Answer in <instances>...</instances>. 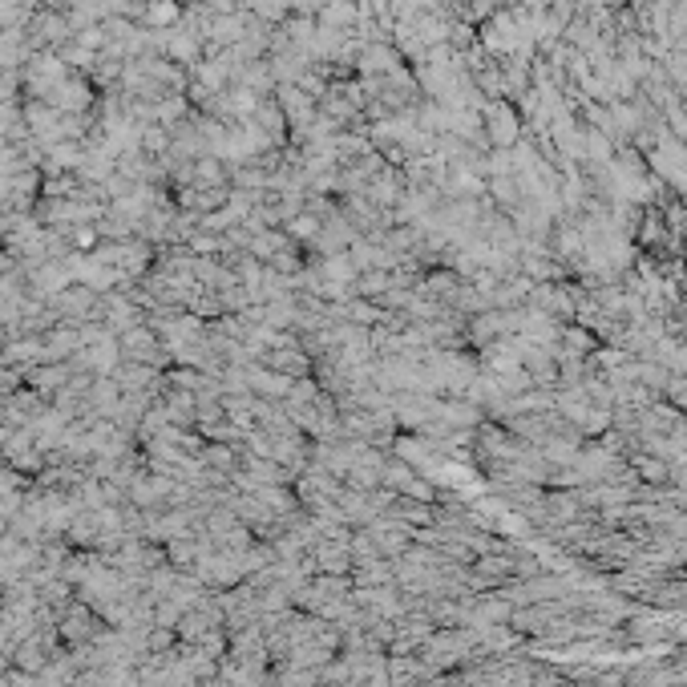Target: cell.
<instances>
[{
	"label": "cell",
	"mask_w": 687,
	"mask_h": 687,
	"mask_svg": "<svg viewBox=\"0 0 687 687\" xmlns=\"http://www.w3.org/2000/svg\"><path fill=\"white\" fill-rule=\"evenodd\" d=\"M259 364L271 368V372H283V376H291V380H300V376H312V372H316V360H312L304 348H267V352L259 356Z\"/></svg>",
	"instance_id": "obj_3"
},
{
	"label": "cell",
	"mask_w": 687,
	"mask_h": 687,
	"mask_svg": "<svg viewBox=\"0 0 687 687\" xmlns=\"http://www.w3.org/2000/svg\"><path fill=\"white\" fill-rule=\"evenodd\" d=\"M336 320L356 324V328H380V324H384V308H380L376 300H360V296H352V300L336 304Z\"/></svg>",
	"instance_id": "obj_5"
},
{
	"label": "cell",
	"mask_w": 687,
	"mask_h": 687,
	"mask_svg": "<svg viewBox=\"0 0 687 687\" xmlns=\"http://www.w3.org/2000/svg\"><path fill=\"white\" fill-rule=\"evenodd\" d=\"M118 348H122V360H134V364H154V368H170V352L162 344V336L150 328V324H138V328H126L118 332Z\"/></svg>",
	"instance_id": "obj_1"
},
{
	"label": "cell",
	"mask_w": 687,
	"mask_h": 687,
	"mask_svg": "<svg viewBox=\"0 0 687 687\" xmlns=\"http://www.w3.org/2000/svg\"><path fill=\"white\" fill-rule=\"evenodd\" d=\"M69 380H73V364H69V360H65V364H33V368L25 372V384L37 388L41 397H49V401L57 397V392H61Z\"/></svg>",
	"instance_id": "obj_4"
},
{
	"label": "cell",
	"mask_w": 687,
	"mask_h": 687,
	"mask_svg": "<svg viewBox=\"0 0 687 687\" xmlns=\"http://www.w3.org/2000/svg\"><path fill=\"white\" fill-rule=\"evenodd\" d=\"M291 376H283V372H271V368H263L259 360L255 364H247V388L255 392V397H263V401H275V405H283L287 401V392H291Z\"/></svg>",
	"instance_id": "obj_2"
},
{
	"label": "cell",
	"mask_w": 687,
	"mask_h": 687,
	"mask_svg": "<svg viewBox=\"0 0 687 687\" xmlns=\"http://www.w3.org/2000/svg\"><path fill=\"white\" fill-rule=\"evenodd\" d=\"M25 388V372H17V368H9V364H0V401H9L13 392H21Z\"/></svg>",
	"instance_id": "obj_6"
},
{
	"label": "cell",
	"mask_w": 687,
	"mask_h": 687,
	"mask_svg": "<svg viewBox=\"0 0 687 687\" xmlns=\"http://www.w3.org/2000/svg\"><path fill=\"white\" fill-rule=\"evenodd\" d=\"M9 671H13V667H9V655L0 651V675H9Z\"/></svg>",
	"instance_id": "obj_7"
}]
</instances>
